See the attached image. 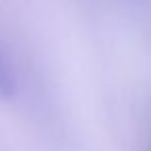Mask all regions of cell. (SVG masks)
<instances>
[{
	"label": "cell",
	"mask_w": 151,
	"mask_h": 151,
	"mask_svg": "<svg viewBox=\"0 0 151 151\" xmlns=\"http://www.w3.org/2000/svg\"><path fill=\"white\" fill-rule=\"evenodd\" d=\"M11 93H13V77L2 52H0V97H9Z\"/></svg>",
	"instance_id": "6da1fadb"
}]
</instances>
